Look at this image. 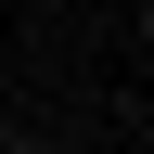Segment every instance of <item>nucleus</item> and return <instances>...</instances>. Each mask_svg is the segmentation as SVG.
<instances>
[{"label": "nucleus", "mask_w": 154, "mask_h": 154, "mask_svg": "<svg viewBox=\"0 0 154 154\" xmlns=\"http://www.w3.org/2000/svg\"><path fill=\"white\" fill-rule=\"evenodd\" d=\"M13 141H26V128H13V116H0V154H13Z\"/></svg>", "instance_id": "f257e3e1"}]
</instances>
